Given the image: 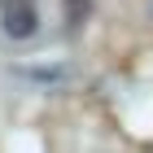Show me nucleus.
<instances>
[{"instance_id":"nucleus-1","label":"nucleus","mask_w":153,"mask_h":153,"mask_svg":"<svg viewBox=\"0 0 153 153\" xmlns=\"http://www.w3.org/2000/svg\"><path fill=\"white\" fill-rule=\"evenodd\" d=\"M0 18H4V35L9 39H31L39 31V9L35 0H4V9H0Z\"/></svg>"},{"instance_id":"nucleus-2","label":"nucleus","mask_w":153,"mask_h":153,"mask_svg":"<svg viewBox=\"0 0 153 153\" xmlns=\"http://www.w3.org/2000/svg\"><path fill=\"white\" fill-rule=\"evenodd\" d=\"M61 13H66V22L79 26L88 13H92V0H61Z\"/></svg>"}]
</instances>
